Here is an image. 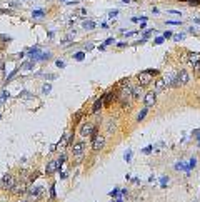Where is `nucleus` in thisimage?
I'll return each instance as SVG.
<instances>
[{
    "instance_id": "obj_1",
    "label": "nucleus",
    "mask_w": 200,
    "mask_h": 202,
    "mask_svg": "<svg viewBox=\"0 0 200 202\" xmlns=\"http://www.w3.org/2000/svg\"><path fill=\"white\" fill-rule=\"evenodd\" d=\"M104 147H105V135H102V134H99V131H95L92 134V149L95 152H99Z\"/></svg>"
},
{
    "instance_id": "obj_2",
    "label": "nucleus",
    "mask_w": 200,
    "mask_h": 202,
    "mask_svg": "<svg viewBox=\"0 0 200 202\" xmlns=\"http://www.w3.org/2000/svg\"><path fill=\"white\" fill-rule=\"evenodd\" d=\"M15 184H17V179L12 174H5V175L2 177V180H0V187H2V189H5V190H12Z\"/></svg>"
},
{
    "instance_id": "obj_3",
    "label": "nucleus",
    "mask_w": 200,
    "mask_h": 202,
    "mask_svg": "<svg viewBox=\"0 0 200 202\" xmlns=\"http://www.w3.org/2000/svg\"><path fill=\"white\" fill-rule=\"evenodd\" d=\"M137 80H139V84L142 85V87H147V85H150L154 82V75L147 70H144V72H140V74L137 75Z\"/></svg>"
},
{
    "instance_id": "obj_4",
    "label": "nucleus",
    "mask_w": 200,
    "mask_h": 202,
    "mask_svg": "<svg viewBox=\"0 0 200 202\" xmlns=\"http://www.w3.org/2000/svg\"><path fill=\"white\" fill-rule=\"evenodd\" d=\"M84 154H85V142L74 144V147H72V155H74L77 160H80V159L84 157Z\"/></svg>"
},
{
    "instance_id": "obj_5",
    "label": "nucleus",
    "mask_w": 200,
    "mask_h": 202,
    "mask_svg": "<svg viewBox=\"0 0 200 202\" xmlns=\"http://www.w3.org/2000/svg\"><path fill=\"white\" fill-rule=\"evenodd\" d=\"M70 139H72V135L69 132L63 134V135L60 137V140H58V144H57V150L58 152H65V149L70 145Z\"/></svg>"
},
{
    "instance_id": "obj_6",
    "label": "nucleus",
    "mask_w": 200,
    "mask_h": 202,
    "mask_svg": "<svg viewBox=\"0 0 200 202\" xmlns=\"http://www.w3.org/2000/svg\"><path fill=\"white\" fill-rule=\"evenodd\" d=\"M97 131V127L92 122H84V126L80 127V135L82 137H92V134Z\"/></svg>"
},
{
    "instance_id": "obj_7",
    "label": "nucleus",
    "mask_w": 200,
    "mask_h": 202,
    "mask_svg": "<svg viewBox=\"0 0 200 202\" xmlns=\"http://www.w3.org/2000/svg\"><path fill=\"white\" fill-rule=\"evenodd\" d=\"M144 102H145V107H154L155 102H157V92L155 90H150V92H147L144 95Z\"/></svg>"
},
{
    "instance_id": "obj_8",
    "label": "nucleus",
    "mask_w": 200,
    "mask_h": 202,
    "mask_svg": "<svg viewBox=\"0 0 200 202\" xmlns=\"http://www.w3.org/2000/svg\"><path fill=\"white\" fill-rule=\"evenodd\" d=\"M127 84H129V87L132 90V94H134V99H140L144 97V87L140 85L139 82L137 84H130V80H127Z\"/></svg>"
},
{
    "instance_id": "obj_9",
    "label": "nucleus",
    "mask_w": 200,
    "mask_h": 202,
    "mask_svg": "<svg viewBox=\"0 0 200 202\" xmlns=\"http://www.w3.org/2000/svg\"><path fill=\"white\" fill-rule=\"evenodd\" d=\"M28 195H30L32 200H40L43 195V187H32V189H28Z\"/></svg>"
},
{
    "instance_id": "obj_10",
    "label": "nucleus",
    "mask_w": 200,
    "mask_h": 202,
    "mask_svg": "<svg viewBox=\"0 0 200 202\" xmlns=\"http://www.w3.org/2000/svg\"><path fill=\"white\" fill-rule=\"evenodd\" d=\"M57 170H60V165H58V160L55 159V160H50V162L47 164L45 174H47V175H52V174H55Z\"/></svg>"
},
{
    "instance_id": "obj_11",
    "label": "nucleus",
    "mask_w": 200,
    "mask_h": 202,
    "mask_svg": "<svg viewBox=\"0 0 200 202\" xmlns=\"http://www.w3.org/2000/svg\"><path fill=\"white\" fill-rule=\"evenodd\" d=\"M177 77H178V80H180V84L185 85V84H188L190 82V75H188V72L185 70V69H180L177 72Z\"/></svg>"
},
{
    "instance_id": "obj_12",
    "label": "nucleus",
    "mask_w": 200,
    "mask_h": 202,
    "mask_svg": "<svg viewBox=\"0 0 200 202\" xmlns=\"http://www.w3.org/2000/svg\"><path fill=\"white\" fill-rule=\"evenodd\" d=\"M102 99H104V105H110L112 100H117V92H114V90H109L105 95H102Z\"/></svg>"
},
{
    "instance_id": "obj_13",
    "label": "nucleus",
    "mask_w": 200,
    "mask_h": 202,
    "mask_svg": "<svg viewBox=\"0 0 200 202\" xmlns=\"http://www.w3.org/2000/svg\"><path fill=\"white\" fill-rule=\"evenodd\" d=\"M25 190H27V184H25V182H17L10 192H13V194H23Z\"/></svg>"
},
{
    "instance_id": "obj_14",
    "label": "nucleus",
    "mask_w": 200,
    "mask_h": 202,
    "mask_svg": "<svg viewBox=\"0 0 200 202\" xmlns=\"http://www.w3.org/2000/svg\"><path fill=\"white\" fill-rule=\"evenodd\" d=\"M187 60H188V64L195 65L197 62H200V54H198V52H190L188 57H187Z\"/></svg>"
},
{
    "instance_id": "obj_15",
    "label": "nucleus",
    "mask_w": 200,
    "mask_h": 202,
    "mask_svg": "<svg viewBox=\"0 0 200 202\" xmlns=\"http://www.w3.org/2000/svg\"><path fill=\"white\" fill-rule=\"evenodd\" d=\"M102 107H104V99L100 97V99H97L94 102V105H92V114H97Z\"/></svg>"
},
{
    "instance_id": "obj_16",
    "label": "nucleus",
    "mask_w": 200,
    "mask_h": 202,
    "mask_svg": "<svg viewBox=\"0 0 200 202\" xmlns=\"http://www.w3.org/2000/svg\"><path fill=\"white\" fill-rule=\"evenodd\" d=\"M115 129H117V120L115 119H109V122H107V132L114 134Z\"/></svg>"
},
{
    "instance_id": "obj_17",
    "label": "nucleus",
    "mask_w": 200,
    "mask_h": 202,
    "mask_svg": "<svg viewBox=\"0 0 200 202\" xmlns=\"http://www.w3.org/2000/svg\"><path fill=\"white\" fill-rule=\"evenodd\" d=\"M165 87H167V85H165L163 79H157V80H155V89H157V90H163Z\"/></svg>"
},
{
    "instance_id": "obj_18",
    "label": "nucleus",
    "mask_w": 200,
    "mask_h": 202,
    "mask_svg": "<svg viewBox=\"0 0 200 202\" xmlns=\"http://www.w3.org/2000/svg\"><path fill=\"white\" fill-rule=\"evenodd\" d=\"M97 25H95V22H92V20H85L84 22V28L85 30H94Z\"/></svg>"
},
{
    "instance_id": "obj_19",
    "label": "nucleus",
    "mask_w": 200,
    "mask_h": 202,
    "mask_svg": "<svg viewBox=\"0 0 200 202\" xmlns=\"http://www.w3.org/2000/svg\"><path fill=\"white\" fill-rule=\"evenodd\" d=\"M147 112H149V107H144L142 110H140V114L137 115V120L140 122V120H144L145 119V115H147Z\"/></svg>"
},
{
    "instance_id": "obj_20",
    "label": "nucleus",
    "mask_w": 200,
    "mask_h": 202,
    "mask_svg": "<svg viewBox=\"0 0 200 202\" xmlns=\"http://www.w3.org/2000/svg\"><path fill=\"white\" fill-rule=\"evenodd\" d=\"M74 59L79 60V62H82V60L85 59V52H77V54H74Z\"/></svg>"
},
{
    "instance_id": "obj_21",
    "label": "nucleus",
    "mask_w": 200,
    "mask_h": 202,
    "mask_svg": "<svg viewBox=\"0 0 200 202\" xmlns=\"http://www.w3.org/2000/svg\"><path fill=\"white\" fill-rule=\"evenodd\" d=\"M8 99V92H5V90H3L2 94H0V105H3L5 104V100Z\"/></svg>"
},
{
    "instance_id": "obj_22",
    "label": "nucleus",
    "mask_w": 200,
    "mask_h": 202,
    "mask_svg": "<svg viewBox=\"0 0 200 202\" xmlns=\"http://www.w3.org/2000/svg\"><path fill=\"white\" fill-rule=\"evenodd\" d=\"M32 17L33 18H42L43 17V10H33L32 12Z\"/></svg>"
},
{
    "instance_id": "obj_23",
    "label": "nucleus",
    "mask_w": 200,
    "mask_h": 202,
    "mask_svg": "<svg viewBox=\"0 0 200 202\" xmlns=\"http://www.w3.org/2000/svg\"><path fill=\"white\" fill-rule=\"evenodd\" d=\"M172 37H173L175 42H180V40H183V38H185V33H175V35H172Z\"/></svg>"
},
{
    "instance_id": "obj_24",
    "label": "nucleus",
    "mask_w": 200,
    "mask_h": 202,
    "mask_svg": "<svg viewBox=\"0 0 200 202\" xmlns=\"http://www.w3.org/2000/svg\"><path fill=\"white\" fill-rule=\"evenodd\" d=\"M124 159H125V162H130L132 160V150H127L124 154Z\"/></svg>"
},
{
    "instance_id": "obj_25",
    "label": "nucleus",
    "mask_w": 200,
    "mask_h": 202,
    "mask_svg": "<svg viewBox=\"0 0 200 202\" xmlns=\"http://www.w3.org/2000/svg\"><path fill=\"white\" fill-rule=\"evenodd\" d=\"M50 89H52V85H50V84H45V85L42 87V92H43V94H48V92H50Z\"/></svg>"
},
{
    "instance_id": "obj_26",
    "label": "nucleus",
    "mask_w": 200,
    "mask_h": 202,
    "mask_svg": "<svg viewBox=\"0 0 200 202\" xmlns=\"http://www.w3.org/2000/svg\"><path fill=\"white\" fill-rule=\"evenodd\" d=\"M193 72H195V75H200V62H197L193 65Z\"/></svg>"
},
{
    "instance_id": "obj_27",
    "label": "nucleus",
    "mask_w": 200,
    "mask_h": 202,
    "mask_svg": "<svg viewBox=\"0 0 200 202\" xmlns=\"http://www.w3.org/2000/svg\"><path fill=\"white\" fill-rule=\"evenodd\" d=\"M180 2H187V3H190V5H198L200 0H180Z\"/></svg>"
},
{
    "instance_id": "obj_28",
    "label": "nucleus",
    "mask_w": 200,
    "mask_h": 202,
    "mask_svg": "<svg viewBox=\"0 0 200 202\" xmlns=\"http://www.w3.org/2000/svg\"><path fill=\"white\" fill-rule=\"evenodd\" d=\"M32 67H33V60H32V62H27V64H23V65H22V69H27V70H30Z\"/></svg>"
},
{
    "instance_id": "obj_29",
    "label": "nucleus",
    "mask_w": 200,
    "mask_h": 202,
    "mask_svg": "<svg viewBox=\"0 0 200 202\" xmlns=\"http://www.w3.org/2000/svg\"><path fill=\"white\" fill-rule=\"evenodd\" d=\"M163 40H165L163 37H157V38L154 40V44H155V45H160V44H163Z\"/></svg>"
},
{
    "instance_id": "obj_30",
    "label": "nucleus",
    "mask_w": 200,
    "mask_h": 202,
    "mask_svg": "<svg viewBox=\"0 0 200 202\" xmlns=\"http://www.w3.org/2000/svg\"><path fill=\"white\" fill-rule=\"evenodd\" d=\"M109 195H110V197H119V195H122V194H120V190H119V189H115V190H112Z\"/></svg>"
},
{
    "instance_id": "obj_31",
    "label": "nucleus",
    "mask_w": 200,
    "mask_h": 202,
    "mask_svg": "<svg viewBox=\"0 0 200 202\" xmlns=\"http://www.w3.org/2000/svg\"><path fill=\"white\" fill-rule=\"evenodd\" d=\"M17 72H18V69H15V70H12V74H10V75L7 77V82H10V80L13 79V77H15V74H17Z\"/></svg>"
},
{
    "instance_id": "obj_32",
    "label": "nucleus",
    "mask_w": 200,
    "mask_h": 202,
    "mask_svg": "<svg viewBox=\"0 0 200 202\" xmlns=\"http://www.w3.org/2000/svg\"><path fill=\"white\" fill-rule=\"evenodd\" d=\"M50 199H52V200L55 199V185H52V187H50Z\"/></svg>"
},
{
    "instance_id": "obj_33",
    "label": "nucleus",
    "mask_w": 200,
    "mask_h": 202,
    "mask_svg": "<svg viewBox=\"0 0 200 202\" xmlns=\"http://www.w3.org/2000/svg\"><path fill=\"white\" fill-rule=\"evenodd\" d=\"M112 44H115V38H112V37H110V38H107V40H105V44H104V45H112Z\"/></svg>"
},
{
    "instance_id": "obj_34",
    "label": "nucleus",
    "mask_w": 200,
    "mask_h": 202,
    "mask_svg": "<svg viewBox=\"0 0 200 202\" xmlns=\"http://www.w3.org/2000/svg\"><path fill=\"white\" fill-rule=\"evenodd\" d=\"M117 13H119V10H110V12H109V18L117 17Z\"/></svg>"
},
{
    "instance_id": "obj_35",
    "label": "nucleus",
    "mask_w": 200,
    "mask_h": 202,
    "mask_svg": "<svg viewBox=\"0 0 200 202\" xmlns=\"http://www.w3.org/2000/svg\"><path fill=\"white\" fill-rule=\"evenodd\" d=\"M152 150H154V147H152V145H147V147L144 149V154H150Z\"/></svg>"
},
{
    "instance_id": "obj_36",
    "label": "nucleus",
    "mask_w": 200,
    "mask_h": 202,
    "mask_svg": "<svg viewBox=\"0 0 200 202\" xmlns=\"http://www.w3.org/2000/svg\"><path fill=\"white\" fill-rule=\"evenodd\" d=\"M197 165V160L195 159H190V164H188V169H192V167H195Z\"/></svg>"
},
{
    "instance_id": "obj_37",
    "label": "nucleus",
    "mask_w": 200,
    "mask_h": 202,
    "mask_svg": "<svg viewBox=\"0 0 200 202\" xmlns=\"http://www.w3.org/2000/svg\"><path fill=\"white\" fill-rule=\"evenodd\" d=\"M55 64H57V67H58V69H63V67H65V64H63L62 60H57Z\"/></svg>"
},
{
    "instance_id": "obj_38",
    "label": "nucleus",
    "mask_w": 200,
    "mask_h": 202,
    "mask_svg": "<svg viewBox=\"0 0 200 202\" xmlns=\"http://www.w3.org/2000/svg\"><path fill=\"white\" fill-rule=\"evenodd\" d=\"M167 23H168V25H180V22H178V20H168Z\"/></svg>"
},
{
    "instance_id": "obj_39",
    "label": "nucleus",
    "mask_w": 200,
    "mask_h": 202,
    "mask_svg": "<svg viewBox=\"0 0 200 202\" xmlns=\"http://www.w3.org/2000/svg\"><path fill=\"white\" fill-rule=\"evenodd\" d=\"M172 35H173V33L170 32V30H167V32H165V33H163L162 37H163V38H168V37H172Z\"/></svg>"
},
{
    "instance_id": "obj_40",
    "label": "nucleus",
    "mask_w": 200,
    "mask_h": 202,
    "mask_svg": "<svg viewBox=\"0 0 200 202\" xmlns=\"http://www.w3.org/2000/svg\"><path fill=\"white\" fill-rule=\"evenodd\" d=\"M37 177H38V172H33V174L30 175V182H33V180L37 179Z\"/></svg>"
},
{
    "instance_id": "obj_41",
    "label": "nucleus",
    "mask_w": 200,
    "mask_h": 202,
    "mask_svg": "<svg viewBox=\"0 0 200 202\" xmlns=\"http://www.w3.org/2000/svg\"><path fill=\"white\" fill-rule=\"evenodd\" d=\"M80 119H82V112H77L75 114V122H79Z\"/></svg>"
},
{
    "instance_id": "obj_42",
    "label": "nucleus",
    "mask_w": 200,
    "mask_h": 202,
    "mask_svg": "<svg viewBox=\"0 0 200 202\" xmlns=\"http://www.w3.org/2000/svg\"><path fill=\"white\" fill-rule=\"evenodd\" d=\"M167 182H168V177H162V187H165Z\"/></svg>"
},
{
    "instance_id": "obj_43",
    "label": "nucleus",
    "mask_w": 200,
    "mask_h": 202,
    "mask_svg": "<svg viewBox=\"0 0 200 202\" xmlns=\"http://www.w3.org/2000/svg\"><path fill=\"white\" fill-rule=\"evenodd\" d=\"M57 150V144H52L50 145V152H55Z\"/></svg>"
},
{
    "instance_id": "obj_44",
    "label": "nucleus",
    "mask_w": 200,
    "mask_h": 202,
    "mask_svg": "<svg viewBox=\"0 0 200 202\" xmlns=\"http://www.w3.org/2000/svg\"><path fill=\"white\" fill-rule=\"evenodd\" d=\"M149 72H150L152 75H157V74H159V70H155V69H149Z\"/></svg>"
},
{
    "instance_id": "obj_45",
    "label": "nucleus",
    "mask_w": 200,
    "mask_h": 202,
    "mask_svg": "<svg viewBox=\"0 0 200 202\" xmlns=\"http://www.w3.org/2000/svg\"><path fill=\"white\" fill-rule=\"evenodd\" d=\"M188 32H190V33H197V30H195L193 27H190V28H188Z\"/></svg>"
},
{
    "instance_id": "obj_46",
    "label": "nucleus",
    "mask_w": 200,
    "mask_h": 202,
    "mask_svg": "<svg viewBox=\"0 0 200 202\" xmlns=\"http://www.w3.org/2000/svg\"><path fill=\"white\" fill-rule=\"evenodd\" d=\"M117 45H119V47H120V49H122V47H125L127 44H125V42H119V44H117Z\"/></svg>"
},
{
    "instance_id": "obj_47",
    "label": "nucleus",
    "mask_w": 200,
    "mask_h": 202,
    "mask_svg": "<svg viewBox=\"0 0 200 202\" xmlns=\"http://www.w3.org/2000/svg\"><path fill=\"white\" fill-rule=\"evenodd\" d=\"M115 202H124V199H122V195H119V199H117Z\"/></svg>"
},
{
    "instance_id": "obj_48",
    "label": "nucleus",
    "mask_w": 200,
    "mask_h": 202,
    "mask_svg": "<svg viewBox=\"0 0 200 202\" xmlns=\"http://www.w3.org/2000/svg\"><path fill=\"white\" fill-rule=\"evenodd\" d=\"M124 3H130V0H124Z\"/></svg>"
},
{
    "instance_id": "obj_49",
    "label": "nucleus",
    "mask_w": 200,
    "mask_h": 202,
    "mask_svg": "<svg viewBox=\"0 0 200 202\" xmlns=\"http://www.w3.org/2000/svg\"><path fill=\"white\" fill-rule=\"evenodd\" d=\"M0 119H2V115H0Z\"/></svg>"
},
{
    "instance_id": "obj_50",
    "label": "nucleus",
    "mask_w": 200,
    "mask_h": 202,
    "mask_svg": "<svg viewBox=\"0 0 200 202\" xmlns=\"http://www.w3.org/2000/svg\"><path fill=\"white\" fill-rule=\"evenodd\" d=\"M63 2H65V0H63Z\"/></svg>"
}]
</instances>
